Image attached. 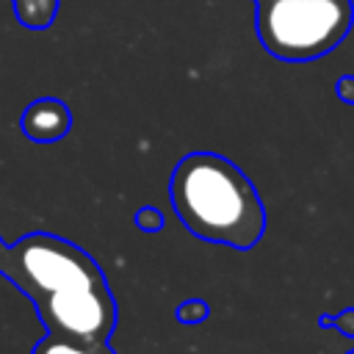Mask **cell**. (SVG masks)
Returning a JSON list of instances; mask_svg holds the SVG:
<instances>
[{"label": "cell", "instance_id": "3", "mask_svg": "<svg viewBox=\"0 0 354 354\" xmlns=\"http://www.w3.org/2000/svg\"><path fill=\"white\" fill-rule=\"evenodd\" d=\"M257 39L279 61H313L351 30V0H254Z\"/></svg>", "mask_w": 354, "mask_h": 354}, {"label": "cell", "instance_id": "6", "mask_svg": "<svg viewBox=\"0 0 354 354\" xmlns=\"http://www.w3.org/2000/svg\"><path fill=\"white\" fill-rule=\"evenodd\" d=\"M58 11V0H14L17 19L30 30H44Z\"/></svg>", "mask_w": 354, "mask_h": 354}, {"label": "cell", "instance_id": "7", "mask_svg": "<svg viewBox=\"0 0 354 354\" xmlns=\"http://www.w3.org/2000/svg\"><path fill=\"white\" fill-rule=\"evenodd\" d=\"M210 315V307L205 299H185L183 304H177L174 310V318L180 324H202L205 318Z\"/></svg>", "mask_w": 354, "mask_h": 354}, {"label": "cell", "instance_id": "5", "mask_svg": "<svg viewBox=\"0 0 354 354\" xmlns=\"http://www.w3.org/2000/svg\"><path fill=\"white\" fill-rule=\"evenodd\" d=\"M30 354H116L108 340H80V337H69V335H58V332H47Z\"/></svg>", "mask_w": 354, "mask_h": 354}, {"label": "cell", "instance_id": "10", "mask_svg": "<svg viewBox=\"0 0 354 354\" xmlns=\"http://www.w3.org/2000/svg\"><path fill=\"white\" fill-rule=\"evenodd\" d=\"M337 94H340L346 102H354V77H351V75L343 77V80H337Z\"/></svg>", "mask_w": 354, "mask_h": 354}, {"label": "cell", "instance_id": "4", "mask_svg": "<svg viewBox=\"0 0 354 354\" xmlns=\"http://www.w3.org/2000/svg\"><path fill=\"white\" fill-rule=\"evenodd\" d=\"M19 127L30 141L53 144L72 130V111L58 97H39L22 111Z\"/></svg>", "mask_w": 354, "mask_h": 354}, {"label": "cell", "instance_id": "9", "mask_svg": "<svg viewBox=\"0 0 354 354\" xmlns=\"http://www.w3.org/2000/svg\"><path fill=\"white\" fill-rule=\"evenodd\" d=\"M321 324H324V326L337 324V329H340L343 335H354V310H346V313L337 315V318H321Z\"/></svg>", "mask_w": 354, "mask_h": 354}, {"label": "cell", "instance_id": "11", "mask_svg": "<svg viewBox=\"0 0 354 354\" xmlns=\"http://www.w3.org/2000/svg\"><path fill=\"white\" fill-rule=\"evenodd\" d=\"M346 354H354V348H351V351H346Z\"/></svg>", "mask_w": 354, "mask_h": 354}, {"label": "cell", "instance_id": "1", "mask_svg": "<svg viewBox=\"0 0 354 354\" xmlns=\"http://www.w3.org/2000/svg\"><path fill=\"white\" fill-rule=\"evenodd\" d=\"M0 277L30 299L47 332L108 340L116 329V299L100 263L53 232H28L14 243L0 235Z\"/></svg>", "mask_w": 354, "mask_h": 354}, {"label": "cell", "instance_id": "8", "mask_svg": "<svg viewBox=\"0 0 354 354\" xmlns=\"http://www.w3.org/2000/svg\"><path fill=\"white\" fill-rule=\"evenodd\" d=\"M163 213L158 210V207H152V205H144V207H138L136 210V224H138V230H144V232H158V230H163Z\"/></svg>", "mask_w": 354, "mask_h": 354}, {"label": "cell", "instance_id": "2", "mask_svg": "<svg viewBox=\"0 0 354 354\" xmlns=\"http://www.w3.org/2000/svg\"><path fill=\"white\" fill-rule=\"evenodd\" d=\"M183 227L210 243L252 249L266 232V207L254 183L218 152H188L169 180Z\"/></svg>", "mask_w": 354, "mask_h": 354}]
</instances>
